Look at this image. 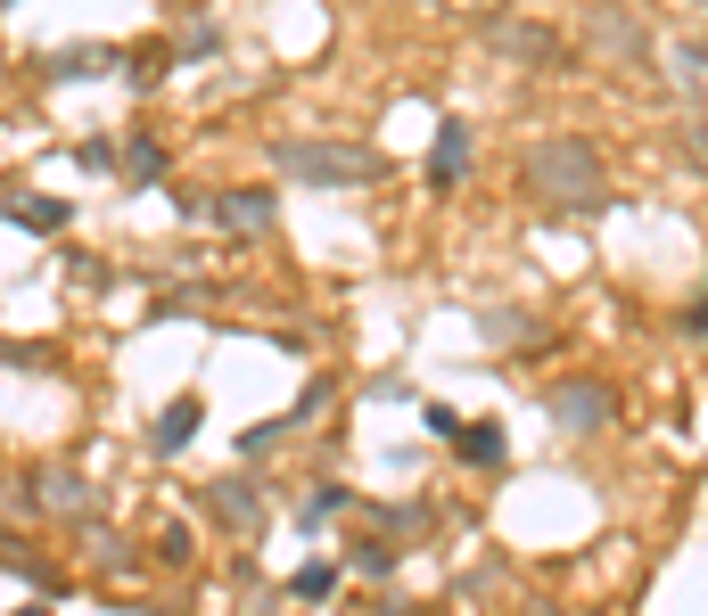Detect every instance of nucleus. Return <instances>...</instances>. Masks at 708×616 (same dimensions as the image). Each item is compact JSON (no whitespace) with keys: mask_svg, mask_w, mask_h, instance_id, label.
Listing matches in <instances>:
<instances>
[{"mask_svg":"<svg viewBox=\"0 0 708 616\" xmlns=\"http://www.w3.org/2000/svg\"><path fill=\"white\" fill-rule=\"evenodd\" d=\"M281 173L288 181H314V189H354V181H380V148H354V140H288L281 148Z\"/></svg>","mask_w":708,"mask_h":616,"instance_id":"f257e3e1","label":"nucleus"},{"mask_svg":"<svg viewBox=\"0 0 708 616\" xmlns=\"http://www.w3.org/2000/svg\"><path fill=\"white\" fill-rule=\"evenodd\" d=\"M528 181L544 189V198H560V206H593L601 198V157L586 140H544L528 157Z\"/></svg>","mask_w":708,"mask_h":616,"instance_id":"f03ea898","label":"nucleus"},{"mask_svg":"<svg viewBox=\"0 0 708 616\" xmlns=\"http://www.w3.org/2000/svg\"><path fill=\"white\" fill-rule=\"evenodd\" d=\"M462 173H470V123H462V116H445V123H436V140H429V181H436V189H453Z\"/></svg>","mask_w":708,"mask_h":616,"instance_id":"7ed1b4c3","label":"nucleus"},{"mask_svg":"<svg viewBox=\"0 0 708 616\" xmlns=\"http://www.w3.org/2000/svg\"><path fill=\"white\" fill-rule=\"evenodd\" d=\"M215 215L232 222V230H273V189H232Z\"/></svg>","mask_w":708,"mask_h":616,"instance_id":"20e7f679","label":"nucleus"},{"mask_svg":"<svg viewBox=\"0 0 708 616\" xmlns=\"http://www.w3.org/2000/svg\"><path fill=\"white\" fill-rule=\"evenodd\" d=\"M206 501H215V518H223V526H239V535H247V526L264 518L256 485H239V477H232V485H215V494H206Z\"/></svg>","mask_w":708,"mask_h":616,"instance_id":"39448f33","label":"nucleus"},{"mask_svg":"<svg viewBox=\"0 0 708 616\" xmlns=\"http://www.w3.org/2000/svg\"><path fill=\"white\" fill-rule=\"evenodd\" d=\"M601 411H610V403H601L593 387H560L552 395V419H560V428H601Z\"/></svg>","mask_w":708,"mask_h":616,"instance_id":"423d86ee","label":"nucleus"},{"mask_svg":"<svg viewBox=\"0 0 708 616\" xmlns=\"http://www.w3.org/2000/svg\"><path fill=\"white\" fill-rule=\"evenodd\" d=\"M116 67V50H99V41H75V50H58L50 58V74L58 82H75V74H108Z\"/></svg>","mask_w":708,"mask_h":616,"instance_id":"0eeeda50","label":"nucleus"},{"mask_svg":"<svg viewBox=\"0 0 708 616\" xmlns=\"http://www.w3.org/2000/svg\"><path fill=\"white\" fill-rule=\"evenodd\" d=\"M190 436H198V395H181L174 411L157 419V453H181V444H190Z\"/></svg>","mask_w":708,"mask_h":616,"instance_id":"6e6552de","label":"nucleus"},{"mask_svg":"<svg viewBox=\"0 0 708 616\" xmlns=\"http://www.w3.org/2000/svg\"><path fill=\"white\" fill-rule=\"evenodd\" d=\"M9 222H26V230H58V222H67V206H58V198H9Z\"/></svg>","mask_w":708,"mask_h":616,"instance_id":"1a4fd4ad","label":"nucleus"},{"mask_svg":"<svg viewBox=\"0 0 708 616\" xmlns=\"http://www.w3.org/2000/svg\"><path fill=\"white\" fill-rule=\"evenodd\" d=\"M124 173H132V181H165V148L157 140H132V148H124Z\"/></svg>","mask_w":708,"mask_h":616,"instance_id":"9d476101","label":"nucleus"},{"mask_svg":"<svg viewBox=\"0 0 708 616\" xmlns=\"http://www.w3.org/2000/svg\"><path fill=\"white\" fill-rule=\"evenodd\" d=\"M288 584H297V600H330V584H338V567H330V559H305V567H297V576H288Z\"/></svg>","mask_w":708,"mask_h":616,"instance_id":"9b49d317","label":"nucleus"},{"mask_svg":"<svg viewBox=\"0 0 708 616\" xmlns=\"http://www.w3.org/2000/svg\"><path fill=\"white\" fill-rule=\"evenodd\" d=\"M462 453L470 460H503V428H494V419H486V428H462Z\"/></svg>","mask_w":708,"mask_h":616,"instance_id":"f8f14e48","label":"nucleus"},{"mask_svg":"<svg viewBox=\"0 0 708 616\" xmlns=\"http://www.w3.org/2000/svg\"><path fill=\"white\" fill-rule=\"evenodd\" d=\"M297 518H305V526H330V518H338V494H314V501L297 509Z\"/></svg>","mask_w":708,"mask_h":616,"instance_id":"ddd939ff","label":"nucleus"},{"mask_svg":"<svg viewBox=\"0 0 708 616\" xmlns=\"http://www.w3.org/2000/svg\"><path fill=\"white\" fill-rule=\"evenodd\" d=\"M692 329H708V305H700V312H692Z\"/></svg>","mask_w":708,"mask_h":616,"instance_id":"4468645a","label":"nucleus"},{"mask_svg":"<svg viewBox=\"0 0 708 616\" xmlns=\"http://www.w3.org/2000/svg\"><path fill=\"white\" fill-rule=\"evenodd\" d=\"M17 616H41V608H17Z\"/></svg>","mask_w":708,"mask_h":616,"instance_id":"2eb2a0df","label":"nucleus"},{"mask_svg":"<svg viewBox=\"0 0 708 616\" xmlns=\"http://www.w3.org/2000/svg\"><path fill=\"white\" fill-rule=\"evenodd\" d=\"M0 9H17V0H0Z\"/></svg>","mask_w":708,"mask_h":616,"instance_id":"dca6fc26","label":"nucleus"}]
</instances>
